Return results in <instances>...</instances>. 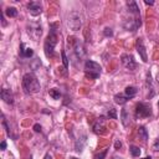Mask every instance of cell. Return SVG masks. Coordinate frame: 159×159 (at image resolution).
<instances>
[{"label": "cell", "instance_id": "obj_7", "mask_svg": "<svg viewBox=\"0 0 159 159\" xmlns=\"http://www.w3.org/2000/svg\"><path fill=\"white\" fill-rule=\"evenodd\" d=\"M120 61H122V63H123V66H124L125 68H128V70H130V71H133V70L135 68V61H134V58H133L132 55L123 53V55L120 56Z\"/></svg>", "mask_w": 159, "mask_h": 159}, {"label": "cell", "instance_id": "obj_2", "mask_svg": "<svg viewBox=\"0 0 159 159\" xmlns=\"http://www.w3.org/2000/svg\"><path fill=\"white\" fill-rule=\"evenodd\" d=\"M84 75H86V77H88L91 80L98 78L101 76V66L94 61H91V60L86 61V63H84Z\"/></svg>", "mask_w": 159, "mask_h": 159}, {"label": "cell", "instance_id": "obj_24", "mask_svg": "<svg viewBox=\"0 0 159 159\" xmlns=\"http://www.w3.org/2000/svg\"><path fill=\"white\" fill-rule=\"evenodd\" d=\"M61 56H62V63H63L65 68H67V66H68V58H67V56H66V52H65L63 50L61 51Z\"/></svg>", "mask_w": 159, "mask_h": 159}, {"label": "cell", "instance_id": "obj_19", "mask_svg": "<svg viewBox=\"0 0 159 159\" xmlns=\"http://www.w3.org/2000/svg\"><path fill=\"white\" fill-rule=\"evenodd\" d=\"M127 101H128V97H127L125 94L119 93V94H116V96H114V102H116L117 104H124Z\"/></svg>", "mask_w": 159, "mask_h": 159}, {"label": "cell", "instance_id": "obj_21", "mask_svg": "<svg viewBox=\"0 0 159 159\" xmlns=\"http://www.w3.org/2000/svg\"><path fill=\"white\" fill-rule=\"evenodd\" d=\"M5 14H6V16H9V17H15V16L17 15V10H16L15 7H12V6H9V7H6Z\"/></svg>", "mask_w": 159, "mask_h": 159}, {"label": "cell", "instance_id": "obj_18", "mask_svg": "<svg viewBox=\"0 0 159 159\" xmlns=\"http://www.w3.org/2000/svg\"><path fill=\"white\" fill-rule=\"evenodd\" d=\"M138 137H139V139H142L143 142H147V139H148V132H147L145 127L140 125V127L138 128Z\"/></svg>", "mask_w": 159, "mask_h": 159}, {"label": "cell", "instance_id": "obj_26", "mask_svg": "<svg viewBox=\"0 0 159 159\" xmlns=\"http://www.w3.org/2000/svg\"><path fill=\"white\" fill-rule=\"evenodd\" d=\"M103 34H104V36L111 37V36L113 35V31H112V29H111V27H106V29L103 30Z\"/></svg>", "mask_w": 159, "mask_h": 159}, {"label": "cell", "instance_id": "obj_8", "mask_svg": "<svg viewBox=\"0 0 159 159\" xmlns=\"http://www.w3.org/2000/svg\"><path fill=\"white\" fill-rule=\"evenodd\" d=\"M140 25H142L140 17L139 19H129V20H125L124 24H123L124 29L128 30V31H135V29H138Z\"/></svg>", "mask_w": 159, "mask_h": 159}, {"label": "cell", "instance_id": "obj_3", "mask_svg": "<svg viewBox=\"0 0 159 159\" xmlns=\"http://www.w3.org/2000/svg\"><path fill=\"white\" fill-rule=\"evenodd\" d=\"M56 43H57V35L55 34V31H51V32L48 34V36L46 37L45 43H43L45 55H46L47 57H52V55H53V50H55Z\"/></svg>", "mask_w": 159, "mask_h": 159}, {"label": "cell", "instance_id": "obj_32", "mask_svg": "<svg viewBox=\"0 0 159 159\" xmlns=\"http://www.w3.org/2000/svg\"><path fill=\"white\" fill-rule=\"evenodd\" d=\"M0 147H1V150H5V148H6V142H5V140H2Z\"/></svg>", "mask_w": 159, "mask_h": 159}, {"label": "cell", "instance_id": "obj_4", "mask_svg": "<svg viewBox=\"0 0 159 159\" xmlns=\"http://www.w3.org/2000/svg\"><path fill=\"white\" fill-rule=\"evenodd\" d=\"M152 114V107L147 103H138L135 106V117L137 118H147Z\"/></svg>", "mask_w": 159, "mask_h": 159}, {"label": "cell", "instance_id": "obj_9", "mask_svg": "<svg viewBox=\"0 0 159 159\" xmlns=\"http://www.w3.org/2000/svg\"><path fill=\"white\" fill-rule=\"evenodd\" d=\"M27 9H29V12H30L31 15H34V16L40 15V14H41V11H42V7H41L40 2H36V1L30 2V4L27 5Z\"/></svg>", "mask_w": 159, "mask_h": 159}, {"label": "cell", "instance_id": "obj_33", "mask_svg": "<svg viewBox=\"0 0 159 159\" xmlns=\"http://www.w3.org/2000/svg\"><path fill=\"white\" fill-rule=\"evenodd\" d=\"M45 159H52V155H51L50 153H47V154L45 155Z\"/></svg>", "mask_w": 159, "mask_h": 159}, {"label": "cell", "instance_id": "obj_38", "mask_svg": "<svg viewBox=\"0 0 159 159\" xmlns=\"http://www.w3.org/2000/svg\"><path fill=\"white\" fill-rule=\"evenodd\" d=\"M70 159H77V158H75V157H70Z\"/></svg>", "mask_w": 159, "mask_h": 159}, {"label": "cell", "instance_id": "obj_36", "mask_svg": "<svg viewBox=\"0 0 159 159\" xmlns=\"http://www.w3.org/2000/svg\"><path fill=\"white\" fill-rule=\"evenodd\" d=\"M142 159H152V157H145V158H142Z\"/></svg>", "mask_w": 159, "mask_h": 159}, {"label": "cell", "instance_id": "obj_27", "mask_svg": "<svg viewBox=\"0 0 159 159\" xmlns=\"http://www.w3.org/2000/svg\"><path fill=\"white\" fill-rule=\"evenodd\" d=\"M106 154H107V149H104L103 152H101L99 154H97V155L94 157V159H104V157H106Z\"/></svg>", "mask_w": 159, "mask_h": 159}, {"label": "cell", "instance_id": "obj_10", "mask_svg": "<svg viewBox=\"0 0 159 159\" xmlns=\"http://www.w3.org/2000/svg\"><path fill=\"white\" fill-rule=\"evenodd\" d=\"M137 51H138V53L140 55L143 62H148L147 51H145V47H144V43H143L142 39H138V40H137Z\"/></svg>", "mask_w": 159, "mask_h": 159}, {"label": "cell", "instance_id": "obj_20", "mask_svg": "<svg viewBox=\"0 0 159 159\" xmlns=\"http://www.w3.org/2000/svg\"><path fill=\"white\" fill-rule=\"evenodd\" d=\"M84 143H86V135L83 134V135H82L81 138H78V140L76 142V145H75L76 152H81L82 148H83V145H84Z\"/></svg>", "mask_w": 159, "mask_h": 159}, {"label": "cell", "instance_id": "obj_34", "mask_svg": "<svg viewBox=\"0 0 159 159\" xmlns=\"http://www.w3.org/2000/svg\"><path fill=\"white\" fill-rule=\"evenodd\" d=\"M147 5H153V1H145Z\"/></svg>", "mask_w": 159, "mask_h": 159}, {"label": "cell", "instance_id": "obj_30", "mask_svg": "<svg viewBox=\"0 0 159 159\" xmlns=\"http://www.w3.org/2000/svg\"><path fill=\"white\" fill-rule=\"evenodd\" d=\"M34 130L37 132V133L41 132V125H40V124H35V125H34Z\"/></svg>", "mask_w": 159, "mask_h": 159}, {"label": "cell", "instance_id": "obj_12", "mask_svg": "<svg viewBox=\"0 0 159 159\" xmlns=\"http://www.w3.org/2000/svg\"><path fill=\"white\" fill-rule=\"evenodd\" d=\"M27 32H29V35L31 36V37H34V32H36V39L39 40V37L41 36V34H42V30H41V26L39 25V24H31L30 25V27H29V30H27Z\"/></svg>", "mask_w": 159, "mask_h": 159}, {"label": "cell", "instance_id": "obj_31", "mask_svg": "<svg viewBox=\"0 0 159 159\" xmlns=\"http://www.w3.org/2000/svg\"><path fill=\"white\" fill-rule=\"evenodd\" d=\"M120 147H122V143H120L119 140H117V142L114 143V148H116V149H119Z\"/></svg>", "mask_w": 159, "mask_h": 159}, {"label": "cell", "instance_id": "obj_1", "mask_svg": "<svg viewBox=\"0 0 159 159\" xmlns=\"http://www.w3.org/2000/svg\"><path fill=\"white\" fill-rule=\"evenodd\" d=\"M22 87L27 93H37L40 91V82H39L37 77L32 72H30V73L24 75Z\"/></svg>", "mask_w": 159, "mask_h": 159}, {"label": "cell", "instance_id": "obj_15", "mask_svg": "<svg viewBox=\"0 0 159 159\" xmlns=\"http://www.w3.org/2000/svg\"><path fill=\"white\" fill-rule=\"evenodd\" d=\"M20 55L22 56V57H31L32 55H34V51H32V48H30V47H27V48H25V45L24 43H21L20 45Z\"/></svg>", "mask_w": 159, "mask_h": 159}, {"label": "cell", "instance_id": "obj_28", "mask_svg": "<svg viewBox=\"0 0 159 159\" xmlns=\"http://www.w3.org/2000/svg\"><path fill=\"white\" fill-rule=\"evenodd\" d=\"M2 125H4V128H5L6 133H7V135H10V129H9L7 124H6V120H5V117H4V116H2Z\"/></svg>", "mask_w": 159, "mask_h": 159}, {"label": "cell", "instance_id": "obj_35", "mask_svg": "<svg viewBox=\"0 0 159 159\" xmlns=\"http://www.w3.org/2000/svg\"><path fill=\"white\" fill-rule=\"evenodd\" d=\"M157 82L159 83V73H158V76H157Z\"/></svg>", "mask_w": 159, "mask_h": 159}, {"label": "cell", "instance_id": "obj_22", "mask_svg": "<svg viewBox=\"0 0 159 159\" xmlns=\"http://www.w3.org/2000/svg\"><path fill=\"white\" fill-rule=\"evenodd\" d=\"M50 97H52L53 99H60V97H61V92H60V89H57V88H52V89H50Z\"/></svg>", "mask_w": 159, "mask_h": 159}, {"label": "cell", "instance_id": "obj_17", "mask_svg": "<svg viewBox=\"0 0 159 159\" xmlns=\"http://www.w3.org/2000/svg\"><path fill=\"white\" fill-rule=\"evenodd\" d=\"M137 92H138V89H137L135 87H133V86H128V87H125V89H124V94H125L128 98L134 97V96L137 94Z\"/></svg>", "mask_w": 159, "mask_h": 159}, {"label": "cell", "instance_id": "obj_23", "mask_svg": "<svg viewBox=\"0 0 159 159\" xmlns=\"http://www.w3.org/2000/svg\"><path fill=\"white\" fill-rule=\"evenodd\" d=\"M129 150H130V154H132L133 157H139V155H140V149H139L138 147H135V145H132V147L129 148Z\"/></svg>", "mask_w": 159, "mask_h": 159}, {"label": "cell", "instance_id": "obj_37", "mask_svg": "<svg viewBox=\"0 0 159 159\" xmlns=\"http://www.w3.org/2000/svg\"><path fill=\"white\" fill-rule=\"evenodd\" d=\"M112 159H120V158H117V157H113Z\"/></svg>", "mask_w": 159, "mask_h": 159}, {"label": "cell", "instance_id": "obj_11", "mask_svg": "<svg viewBox=\"0 0 159 159\" xmlns=\"http://www.w3.org/2000/svg\"><path fill=\"white\" fill-rule=\"evenodd\" d=\"M0 96H1V99H2L5 103H7V104H12V103H14V96H12V93L10 92V89L2 88Z\"/></svg>", "mask_w": 159, "mask_h": 159}, {"label": "cell", "instance_id": "obj_13", "mask_svg": "<svg viewBox=\"0 0 159 159\" xmlns=\"http://www.w3.org/2000/svg\"><path fill=\"white\" fill-rule=\"evenodd\" d=\"M103 122H104V119H103V117H101V118L94 123V125H93V130H94V133H97V134H103V133H104L106 127H104Z\"/></svg>", "mask_w": 159, "mask_h": 159}, {"label": "cell", "instance_id": "obj_14", "mask_svg": "<svg viewBox=\"0 0 159 159\" xmlns=\"http://www.w3.org/2000/svg\"><path fill=\"white\" fill-rule=\"evenodd\" d=\"M120 118H122V124H123L124 127H128L129 123H130V116H129L127 108H123V109H122V112H120Z\"/></svg>", "mask_w": 159, "mask_h": 159}, {"label": "cell", "instance_id": "obj_6", "mask_svg": "<svg viewBox=\"0 0 159 159\" xmlns=\"http://www.w3.org/2000/svg\"><path fill=\"white\" fill-rule=\"evenodd\" d=\"M68 42L72 43V48H73V52H75L76 57L78 60H81L84 56V48H83L82 43L80 42V40L76 39V37H68Z\"/></svg>", "mask_w": 159, "mask_h": 159}, {"label": "cell", "instance_id": "obj_5", "mask_svg": "<svg viewBox=\"0 0 159 159\" xmlns=\"http://www.w3.org/2000/svg\"><path fill=\"white\" fill-rule=\"evenodd\" d=\"M67 25H68V27H70L71 30H73V31L80 30V27H81V16H80V14L76 12V11H72V12L68 15Z\"/></svg>", "mask_w": 159, "mask_h": 159}, {"label": "cell", "instance_id": "obj_25", "mask_svg": "<svg viewBox=\"0 0 159 159\" xmlns=\"http://www.w3.org/2000/svg\"><path fill=\"white\" fill-rule=\"evenodd\" d=\"M108 117L112 118V119H116V118H117V112H116L114 108H111V109L108 111Z\"/></svg>", "mask_w": 159, "mask_h": 159}, {"label": "cell", "instance_id": "obj_29", "mask_svg": "<svg viewBox=\"0 0 159 159\" xmlns=\"http://www.w3.org/2000/svg\"><path fill=\"white\" fill-rule=\"evenodd\" d=\"M153 150H154V152H159V139H155V140H154Z\"/></svg>", "mask_w": 159, "mask_h": 159}, {"label": "cell", "instance_id": "obj_16", "mask_svg": "<svg viewBox=\"0 0 159 159\" xmlns=\"http://www.w3.org/2000/svg\"><path fill=\"white\" fill-rule=\"evenodd\" d=\"M127 7H128V10H129L132 14H135V15L139 14V7H138V5H137L135 1H133V0L127 1Z\"/></svg>", "mask_w": 159, "mask_h": 159}]
</instances>
